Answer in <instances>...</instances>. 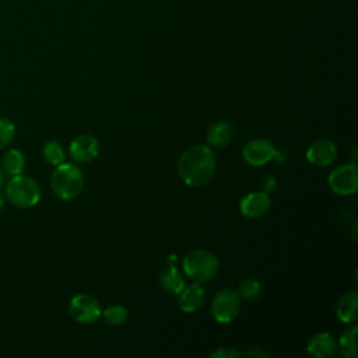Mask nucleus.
I'll use <instances>...</instances> for the list:
<instances>
[{
	"mask_svg": "<svg viewBox=\"0 0 358 358\" xmlns=\"http://www.w3.org/2000/svg\"><path fill=\"white\" fill-rule=\"evenodd\" d=\"M69 310L71 317L81 324L95 323L102 313L98 301L90 294H77L73 296Z\"/></svg>",
	"mask_w": 358,
	"mask_h": 358,
	"instance_id": "423d86ee",
	"label": "nucleus"
},
{
	"mask_svg": "<svg viewBox=\"0 0 358 358\" xmlns=\"http://www.w3.org/2000/svg\"><path fill=\"white\" fill-rule=\"evenodd\" d=\"M241 309V296L236 291L220 289L211 302V315L218 323L232 322Z\"/></svg>",
	"mask_w": 358,
	"mask_h": 358,
	"instance_id": "39448f33",
	"label": "nucleus"
},
{
	"mask_svg": "<svg viewBox=\"0 0 358 358\" xmlns=\"http://www.w3.org/2000/svg\"><path fill=\"white\" fill-rule=\"evenodd\" d=\"M215 154L208 145L194 144L183 151L178 162L182 180L193 187L204 186L215 172Z\"/></svg>",
	"mask_w": 358,
	"mask_h": 358,
	"instance_id": "f257e3e1",
	"label": "nucleus"
},
{
	"mask_svg": "<svg viewBox=\"0 0 358 358\" xmlns=\"http://www.w3.org/2000/svg\"><path fill=\"white\" fill-rule=\"evenodd\" d=\"M6 199L18 208H29L41 200V187L27 175H14L6 183Z\"/></svg>",
	"mask_w": 358,
	"mask_h": 358,
	"instance_id": "7ed1b4c3",
	"label": "nucleus"
},
{
	"mask_svg": "<svg viewBox=\"0 0 358 358\" xmlns=\"http://www.w3.org/2000/svg\"><path fill=\"white\" fill-rule=\"evenodd\" d=\"M236 292L242 299H248V301L255 299L260 294V284L253 278H246L239 284V288Z\"/></svg>",
	"mask_w": 358,
	"mask_h": 358,
	"instance_id": "4be33fe9",
	"label": "nucleus"
},
{
	"mask_svg": "<svg viewBox=\"0 0 358 358\" xmlns=\"http://www.w3.org/2000/svg\"><path fill=\"white\" fill-rule=\"evenodd\" d=\"M42 157L49 165H59L64 159V150L59 141L50 140L43 144L42 147Z\"/></svg>",
	"mask_w": 358,
	"mask_h": 358,
	"instance_id": "6ab92c4d",
	"label": "nucleus"
},
{
	"mask_svg": "<svg viewBox=\"0 0 358 358\" xmlns=\"http://www.w3.org/2000/svg\"><path fill=\"white\" fill-rule=\"evenodd\" d=\"M25 165H27V161L24 154L15 148H11L6 151V154L3 155L0 169L4 172V175L14 176V175L22 173L25 169Z\"/></svg>",
	"mask_w": 358,
	"mask_h": 358,
	"instance_id": "dca6fc26",
	"label": "nucleus"
},
{
	"mask_svg": "<svg viewBox=\"0 0 358 358\" xmlns=\"http://www.w3.org/2000/svg\"><path fill=\"white\" fill-rule=\"evenodd\" d=\"M357 333L358 327L354 324L345 329L340 337V352L345 358H357Z\"/></svg>",
	"mask_w": 358,
	"mask_h": 358,
	"instance_id": "a211bd4d",
	"label": "nucleus"
},
{
	"mask_svg": "<svg viewBox=\"0 0 358 358\" xmlns=\"http://www.w3.org/2000/svg\"><path fill=\"white\" fill-rule=\"evenodd\" d=\"M211 358H242L243 354L231 347H220L210 354Z\"/></svg>",
	"mask_w": 358,
	"mask_h": 358,
	"instance_id": "5701e85b",
	"label": "nucleus"
},
{
	"mask_svg": "<svg viewBox=\"0 0 358 358\" xmlns=\"http://www.w3.org/2000/svg\"><path fill=\"white\" fill-rule=\"evenodd\" d=\"M206 301V289L200 282L185 285L179 292V308L185 313H193L201 308Z\"/></svg>",
	"mask_w": 358,
	"mask_h": 358,
	"instance_id": "f8f14e48",
	"label": "nucleus"
},
{
	"mask_svg": "<svg viewBox=\"0 0 358 358\" xmlns=\"http://www.w3.org/2000/svg\"><path fill=\"white\" fill-rule=\"evenodd\" d=\"M239 208L248 218H260L270 208V197L264 192H252L241 200Z\"/></svg>",
	"mask_w": 358,
	"mask_h": 358,
	"instance_id": "9b49d317",
	"label": "nucleus"
},
{
	"mask_svg": "<svg viewBox=\"0 0 358 358\" xmlns=\"http://www.w3.org/2000/svg\"><path fill=\"white\" fill-rule=\"evenodd\" d=\"M159 284L169 294H178L185 287V280L175 266H166L159 273Z\"/></svg>",
	"mask_w": 358,
	"mask_h": 358,
	"instance_id": "2eb2a0df",
	"label": "nucleus"
},
{
	"mask_svg": "<svg viewBox=\"0 0 358 358\" xmlns=\"http://www.w3.org/2000/svg\"><path fill=\"white\" fill-rule=\"evenodd\" d=\"M232 138V127L227 122H217L207 131V141L211 147L221 148L229 144Z\"/></svg>",
	"mask_w": 358,
	"mask_h": 358,
	"instance_id": "f3484780",
	"label": "nucleus"
},
{
	"mask_svg": "<svg viewBox=\"0 0 358 358\" xmlns=\"http://www.w3.org/2000/svg\"><path fill=\"white\" fill-rule=\"evenodd\" d=\"M182 266L189 278H192L194 282L203 284L217 274L220 263L214 253L199 249L187 253L183 257Z\"/></svg>",
	"mask_w": 358,
	"mask_h": 358,
	"instance_id": "20e7f679",
	"label": "nucleus"
},
{
	"mask_svg": "<svg viewBox=\"0 0 358 358\" xmlns=\"http://www.w3.org/2000/svg\"><path fill=\"white\" fill-rule=\"evenodd\" d=\"M337 157V148L333 141L322 138L313 141L306 150V159L315 166H327Z\"/></svg>",
	"mask_w": 358,
	"mask_h": 358,
	"instance_id": "9d476101",
	"label": "nucleus"
},
{
	"mask_svg": "<svg viewBox=\"0 0 358 358\" xmlns=\"http://www.w3.org/2000/svg\"><path fill=\"white\" fill-rule=\"evenodd\" d=\"M15 137V126L7 117H0V150L13 143Z\"/></svg>",
	"mask_w": 358,
	"mask_h": 358,
	"instance_id": "412c9836",
	"label": "nucleus"
},
{
	"mask_svg": "<svg viewBox=\"0 0 358 358\" xmlns=\"http://www.w3.org/2000/svg\"><path fill=\"white\" fill-rule=\"evenodd\" d=\"M4 172L0 169V190H1V187L4 186V182H6V179H4Z\"/></svg>",
	"mask_w": 358,
	"mask_h": 358,
	"instance_id": "a878e982",
	"label": "nucleus"
},
{
	"mask_svg": "<svg viewBox=\"0 0 358 358\" xmlns=\"http://www.w3.org/2000/svg\"><path fill=\"white\" fill-rule=\"evenodd\" d=\"M105 319V322L110 326H120L127 320V309L120 306V305H113V306H108L102 313H101Z\"/></svg>",
	"mask_w": 358,
	"mask_h": 358,
	"instance_id": "aec40b11",
	"label": "nucleus"
},
{
	"mask_svg": "<svg viewBox=\"0 0 358 358\" xmlns=\"http://www.w3.org/2000/svg\"><path fill=\"white\" fill-rule=\"evenodd\" d=\"M275 185H277V183H275V180H274L273 176H266L264 180H263V183H262V189H263L264 193H270V192L274 190Z\"/></svg>",
	"mask_w": 358,
	"mask_h": 358,
	"instance_id": "393cba45",
	"label": "nucleus"
},
{
	"mask_svg": "<svg viewBox=\"0 0 358 358\" xmlns=\"http://www.w3.org/2000/svg\"><path fill=\"white\" fill-rule=\"evenodd\" d=\"M69 152L71 158L80 164L91 162L99 152L98 140L91 134H80L70 143Z\"/></svg>",
	"mask_w": 358,
	"mask_h": 358,
	"instance_id": "1a4fd4ad",
	"label": "nucleus"
},
{
	"mask_svg": "<svg viewBox=\"0 0 358 358\" xmlns=\"http://www.w3.org/2000/svg\"><path fill=\"white\" fill-rule=\"evenodd\" d=\"M246 355L250 357V358H267V357H270V354L267 351H264L262 347H256V345L249 347L248 351H246Z\"/></svg>",
	"mask_w": 358,
	"mask_h": 358,
	"instance_id": "b1692460",
	"label": "nucleus"
},
{
	"mask_svg": "<svg viewBox=\"0 0 358 358\" xmlns=\"http://www.w3.org/2000/svg\"><path fill=\"white\" fill-rule=\"evenodd\" d=\"M277 151L278 150L268 138H253L243 145L242 157L248 164L260 166L274 159Z\"/></svg>",
	"mask_w": 358,
	"mask_h": 358,
	"instance_id": "6e6552de",
	"label": "nucleus"
},
{
	"mask_svg": "<svg viewBox=\"0 0 358 358\" xmlns=\"http://www.w3.org/2000/svg\"><path fill=\"white\" fill-rule=\"evenodd\" d=\"M3 206H4V196L0 193V210L3 208Z\"/></svg>",
	"mask_w": 358,
	"mask_h": 358,
	"instance_id": "bb28decb",
	"label": "nucleus"
},
{
	"mask_svg": "<svg viewBox=\"0 0 358 358\" xmlns=\"http://www.w3.org/2000/svg\"><path fill=\"white\" fill-rule=\"evenodd\" d=\"M337 317L344 323H354L358 317V292L355 289L345 292L336 306Z\"/></svg>",
	"mask_w": 358,
	"mask_h": 358,
	"instance_id": "4468645a",
	"label": "nucleus"
},
{
	"mask_svg": "<svg viewBox=\"0 0 358 358\" xmlns=\"http://www.w3.org/2000/svg\"><path fill=\"white\" fill-rule=\"evenodd\" d=\"M330 189L341 196L354 194L358 189V169L355 164H345L329 175Z\"/></svg>",
	"mask_w": 358,
	"mask_h": 358,
	"instance_id": "0eeeda50",
	"label": "nucleus"
},
{
	"mask_svg": "<svg viewBox=\"0 0 358 358\" xmlns=\"http://www.w3.org/2000/svg\"><path fill=\"white\" fill-rule=\"evenodd\" d=\"M50 186L59 199L73 200L83 192L84 173L76 164L62 162L52 172Z\"/></svg>",
	"mask_w": 358,
	"mask_h": 358,
	"instance_id": "f03ea898",
	"label": "nucleus"
},
{
	"mask_svg": "<svg viewBox=\"0 0 358 358\" xmlns=\"http://www.w3.org/2000/svg\"><path fill=\"white\" fill-rule=\"evenodd\" d=\"M336 340L330 333L320 331L313 334L306 345V350L310 355L317 357V358H327L331 357L336 351Z\"/></svg>",
	"mask_w": 358,
	"mask_h": 358,
	"instance_id": "ddd939ff",
	"label": "nucleus"
}]
</instances>
